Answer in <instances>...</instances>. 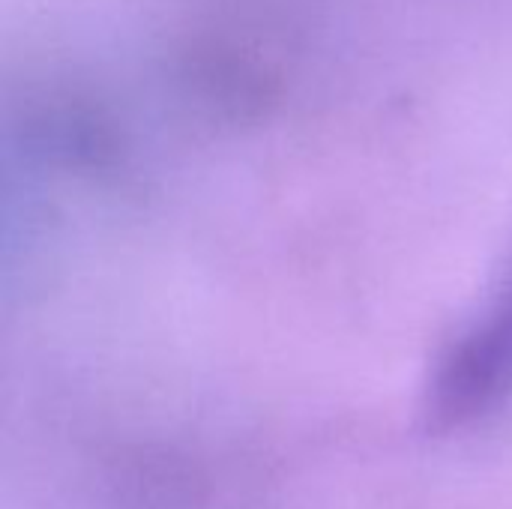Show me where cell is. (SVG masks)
I'll return each mask as SVG.
<instances>
[{
  "label": "cell",
  "instance_id": "obj_1",
  "mask_svg": "<svg viewBox=\"0 0 512 509\" xmlns=\"http://www.w3.org/2000/svg\"><path fill=\"white\" fill-rule=\"evenodd\" d=\"M507 393H512V276L444 357L432 408L444 426H462L483 417Z\"/></svg>",
  "mask_w": 512,
  "mask_h": 509
}]
</instances>
